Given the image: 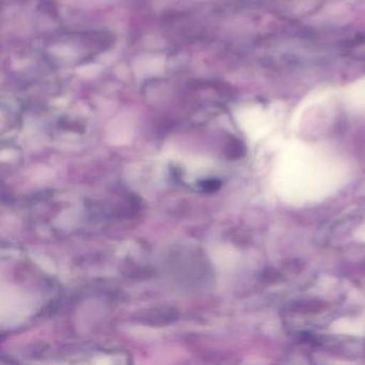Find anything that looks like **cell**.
Masks as SVG:
<instances>
[{
	"instance_id": "cell-2",
	"label": "cell",
	"mask_w": 365,
	"mask_h": 365,
	"mask_svg": "<svg viewBox=\"0 0 365 365\" xmlns=\"http://www.w3.org/2000/svg\"><path fill=\"white\" fill-rule=\"evenodd\" d=\"M220 185H221L220 181L211 179V180L204 181V182L202 183V187H204V190H206V191L212 192L219 189Z\"/></svg>"
},
{
	"instance_id": "cell-1",
	"label": "cell",
	"mask_w": 365,
	"mask_h": 365,
	"mask_svg": "<svg viewBox=\"0 0 365 365\" xmlns=\"http://www.w3.org/2000/svg\"><path fill=\"white\" fill-rule=\"evenodd\" d=\"M345 99L356 110H365V78L350 84L346 89Z\"/></svg>"
}]
</instances>
